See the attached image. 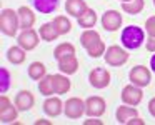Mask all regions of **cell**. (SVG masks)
<instances>
[{
  "mask_svg": "<svg viewBox=\"0 0 155 125\" xmlns=\"http://www.w3.org/2000/svg\"><path fill=\"white\" fill-rule=\"evenodd\" d=\"M45 74H47V68H45V65L40 64V62H34V64L28 67V75H30L34 80H42V78L45 77Z\"/></svg>",
  "mask_w": 155,
  "mask_h": 125,
  "instance_id": "484cf974",
  "label": "cell"
},
{
  "mask_svg": "<svg viewBox=\"0 0 155 125\" xmlns=\"http://www.w3.org/2000/svg\"><path fill=\"white\" fill-rule=\"evenodd\" d=\"M104 57H105V62L108 65H112V67H120V65H124L128 60V54L122 47H117V45L108 47L105 50Z\"/></svg>",
  "mask_w": 155,
  "mask_h": 125,
  "instance_id": "277c9868",
  "label": "cell"
},
{
  "mask_svg": "<svg viewBox=\"0 0 155 125\" xmlns=\"http://www.w3.org/2000/svg\"><path fill=\"white\" fill-rule=\"evenodd\" d=\"M105 112V100L102 97H88L85 102V113L88 117H102Z\"/></svg>",
  "mask_w": 155,
  "mask_h": 125,
  "instance_id": "ba28073f",
  "label": "cell"
},
{
  "mask_svg": "<svg viewBox=\"0 0 155 125\" xmlns=\"http://www.w3.org/2000/svg\"><path fill=\"white\" fill-rule=\"evenodd\" d=\"M18 22H20V28L27 30V28H32V25L35 24V14L30 10L28 7H20L18 8Z\"/></svg>",
  "mask_w": 155,
  "mask_h": 125,
  "instance_id": "2e32d148",
  "label": "cell"
},
{
  "mask_svg": "<svg viewBox=\"0 0 155 125\" xmlns=\"http://www.w3.org/2000/svg\"><path fill=\"white\" fill-rule=\"evenodd\" d=\"M54 55L57 60H60V58H65V57H70V55H75V47L72 44H60L57 48L54 50Z\"/></svg>",
  "mask_w": 155,
  "mask_h": 125,
  "instance_id": "d4e9b609",
  "label": "cell"
},
{
  "mask_svg": "<svg viewBox=\"0 0 155 125\" xmlns=\"http://www.w3.org/2000/svg\"><path fill=\"white\" fill-rule=\"evenodd\" d=\"M147 50L148 52H155V35H150L147 40Z\"/></svg>",
  "mask_w": 155,
  "mask_h": 125,
  "instance_id": "4dcf8cb0",
  "label": "cell"
},
{
  "mask_svg": "<svg viewBox=\"0 0 155 125\" xmlns=\"http://www.w3.org/2000/svg\"><path fill=\"white\" fill-rule=\"evenodd\" d=\"M150 67H152V72H155V54L152 55V58H150Z\"/></svg>",
  "mask_w": 155,
  "mask_h": 125,
  "instance_id": "e575fe53",
  "label": "cell"
},
{
  "mask_svg": "<svg viewBox=\"0 0 155 125\" xmlns=\"http://www.w3.org/2000/svg\"><path fill=\"white\" fill-rule=\"evenodd\" d=\"M54 25H55V28L58 30V34L60 35H64V34H68L70 32V20H68L65 15H58V17H55V20H54Z\"/></svg>",
  "mask_w": 155,
  "mask_h": 125,
  "instance_id": "4316f807",
  "label": "cell"
},
{
  "mask_svg": "<svg viewBox=\"0 0 155 125\" xmlns=\"http://www.w3.org/2000/svg\"><path fill=\"white\" fill-rule=\"evenodd\" d=\"M58 68H60L64 74H75V72L78 70V60L75 58V55L60 58V60H58Z\"/></svg>",
  "mask_w": 155,
  "mask_h": 125,
  "instance_id": "d6986e66",
  "label": "cell"
},
{
  "mask_svg": "<svg viewBox=\"0 0 155 125\" xmlns=\"http://www.w3.org/2000/svg\"><path fill=\"white\" fill-rule=\"evenodd\" d=\"M148 112H150V113L155 117V97L152 98L150 102H148Z\"/></svg>",
  "mask_w": 155,
  "mask_h": 125,
  "instance_id": "d6a6232c",
  "label": "cell"
},
{
  "mask_svg": "<svg viewBox=\"0 0 155 125\" xmlns=\"http://www.w3.org/2000/svg\"><path fill=\"white\" fill-rule=\"evenodd\" d=\"M120 38H122V44L125 45V48L134 50V48H138L142 44H143L145 34H143V30H142L140 27H137V25H128V27L124 28Z\"/></svg>",
  "mask_w": 155,
  "mask_h": 125,
  "instance_id": "7a4b0ae2",
  "label": "cell"
},
{
  "mask_svg": "<svg viewBox=\"0 0 155 125\" xmlns=\"http://www.w3.org/2000/svg\"><path fill=\"white\" fill-rule=\"evenodd\" d=\"M102 27L108 32H115L122 27V15L117 10H107L102 15Z\"/></svg>",
  "mask_w": 155,
  "mask_h": 125,
  "instance_id": "9c48e42d",
  "label": "cell"
},
{
  "mask_svg": "<svg viewBox=\"0 0 155 125\" xmlns=\"http://www.w3.org/2000/svg\"><path fill=\"white\" fill-rule=\"evenodd\" d=\"M17 110L18 108L10 104V100L5 97V94L0 97V120L4 122V123H8V122L15 120V117H17Z\"/></svg>",
  "mask_w": 155,
  "mask_h": 125,
  "instance_id": "30bf717a",
  "label": "cell"
},
{
  "mask_svg": "<svg viewBox=\"0 0 155 125\" xmlns=\"http://www.w3.org/2000/svg\"><path fill=\"white\" fill-rule=\"evenodd\" d=\"M128 78H130V82L134 85H137V87H147L148 84H150V70H148L147 67H143V65H137V67H134L130 70V74H128Z\"/></svg>",
  "mask_w": 155,
  "mask_h": 125,
  "instance_id": "5b68a950",
  "label": "cell"
},
{
  "mask_svg": "<svg viewBox=\"0 0 155 125\" xmlns=\"http://www.w3.org/2000/svg\"><path fill=\"white\" fill-rule=\"evenodd\" d=\"M38 35H40L44 40H47V42H52V40H55V38L58 37V30L55 28V25H54V22L52 24H44L40 27V30H38Z\"/></svg>",
  "mask_w": 155,
  "mask_h": 125,
  "instance_id": "44dd1931",
  "label": "cell"
},
{
  "mask_svg": "<svg viewBox=\"0 0 155 125\" xmlns=\"http://www.w3.org/2000/svg\"><path fill=\"white\" fill-rule=\"evenodd\" d=\"M142 98H143V92L140 90V87H137V85H127V87L122 90V100H124V104L127 105H138L142 102Z\"/></svg>",
  "mask_w": 155,
  "mask_h": 125,
  "instance_id": "52a82bcc",
  "label": "cell"
},
{
  "mask_svg": "<svg viewBox=\"0 0 155 125\" xmlns=\"http://www.w3.org/2000/svg\"><path fill=\"white\" fill-rule=\"evenodd\" d=\"M88 80H90L92 87L95 88H105L110 84V74H108L105 68H94L88 75Z\"/></svg>",
  "mask_w": 155,
  "mask_h": 125,
  "instance_id": "8fae6325",
  "label": "cell"
},
{
  "mask_svg": "<svg viewBox=\"0 0 155 125\" xmlns=\"http://www.w3.org/2000/svg\"><path fill=\"white\" fill-rule=\"evenodd\" d=\"M10 88V74L5 67L0 68V92L5 94V92Z\"/></svg>",
  "mask_w": 155,
  "mask_h": 125,
  "instance_id": "f1b7e54d",
  "label": "cell"
},
{
  "mask_svg": "<svg viewBox=\"0 0 155 125\" xmlns=\"http://www.w3.org/2000/svg\"><path fill=\"white\" fill-rule=\"evenodd\" d=\"M18 45L24 50H34L38 45V34L34 28H27L18 35Z\"/></svg>",
  "mask_w": 155,
  "mask_h": 125,
  "instance_id": "7c38bea8",
  "label": "cell"
},
{
  "mask_svg": "<svg viewBox=\"0 0 155 125\" xmlns=\"http://www.w3.org/2000/svg\"><path fill=\"white\" fill-rule=\"evenodd\" d=\"M38 90L42 92V95H52L54 92V84H52V75H45L38 84Z\"/></svg>",
  "mask_w": 155,
  "mask_h": 125,
  "instance_id": "83f0119b",
  "label": "cell"
},
{
  "mask_svg": "<svg viewBox=\"0 0 155 125\" xmlns=\"http://www.w3.org/2000/svg\"><path fill=\"white\" fill-rule=\"evenodd\" d=\"M127 123H128V125H143L145 122L142 120V118H138V117H134V118H132V120H128Z\"/></svg>",
  "mask_w": 155,
  "mask_h": 125,
  "instance_id": "1f68e13d",
  "label": "cell"
},
{
  "mask_svg": "<svg viewBox=\"0 0 155 125\" xmlns=\"http://www.w3.org/2000/svg\"><path fill=\"white\" fill-rule=\"evenodd\" d=\"M52 84H54V92L58 95L62 94H67L68 90H70L72 84L70 80H68L67 77H64V75H52Z\"/></svg>",
  "mask_w": 155,
  "mask_h": 125,
  "instance_id": "e0dca14e",
  "label": "cell"
},
{
  "mask_svg": "<svg viewBox=\"0 0 155 125\" xmlns=\"http://www.w3.org/2000/svg\"><path fill=\"white\" fill-rule=\"evenodd\" d=\"M7 58L10 64H15V65L24 64L25 62V50L22 47H10L7 52Z\"/></svg>",
  "mask_w": 155,
  "mask_h": 125,
  "instance_id": "7402d4cb",
  "label": "cell"
},
{
  "mask_svg": "<svg viewBox=\"0 0 155 125\" xmlns=\"http://www.w3.org/2000/svg\"><path fill=\"white\" fill-rule=\"evenodd\" d=\"M34 7L40 14H52L58 8V0H34Z\"/></svg>",
  "mask_w": 155,
  "mask_h": 125,
  "instance_id": "ac0fdd59",
  "label": "cell"
},
{
  "mask_svg": "<svg viewBox=\"0 0 155 125\" xmlns=\"http://www.w3.org/2000/svg\"><path fill=\"white\" fill-rule=\"evenodd\" d=\"M143 5H145L143 0H132V2H125V4H122V10H124L125 14L137 15V14H140V12L143 10Z\"/></svg>",
  "mask_w": 155,
  "mask_h": 125,
  "instance_id": "603a6c76",
  "label": "cell"
},
{
  "mask_svg": "<svg viewBox=\"0 0 155 125\" xmlns=\"http://www.w3.org/2000/svg\"><path fill=\"white\" fill-rule=\"evenodd\" d=\"M64 112L68 118H80L85 112V104L82 102V98L72 97L64 104Z\"/></svg>",
  "mask_w": 155,
  "mask_h": 125,
  "instance_id": "8992f818",
  "label": "cell"
},
{
  "mask_svg": "<svg viewBox=\"0 0 155 125\" xmlns=\"http://www.w3.org/2000/svg\"><path fill=\"white\" fill-rule=\"evenodd\" d=\"M80 42H82V45L87 48L88 55H90L92 58H98L105 54V44L95 30H90V28L85 30L80 37Z\"/></svg>",
  "mask_w": 155,
  "mask_h": 125,
  "instance_id": "6da1fadb",
  "label": "cell"
},
{
  "mask_svg": "<svg viewBox=\"0 0 155 125\" xmlns=\"http://www.w3.org/2000/svg\"><path fill=\"white\" fill-rule=\"evenodd\" d=\"M153 4H155V0H153Z\"/></svg>",
  "mask_w": 155,
  "mask_h": 125,
  "instance_id": "8d00e7d4",
  "label": "cell"
},
{
  "mask_svg": "<svg viewBox=\"0 0 155 125\" xmlns=\"http://www.w3.org/2000/svg\"><path fill=\"white\" fill-rule=\"evenodd\" d=\"M65 10H67L68 15L72 17H82L85 12L88 10L87 4H85L84 0H67V4H65Z\"/></svg>",
  "mask_w": 155,
  "mask_h": 125,
  "instance_id": "5bb4252c",
  "label": "cell"
},
{
  "mask_svg": "<svg viewBox=\"0 0 155 125\" xmlns=\"http://www.w3.org/2000/svg\"><path fill=\"white\" fill-rule=\"evenodd\" d=\"M18 25H20V22H18L17 12H14L12 8L2 10V14H0V30H2V34L7 35V37H14L17 34Z\"/></svg>",
  "mask_w": 155,
  "mask_h": 125,
  "instance_id": "3957f363",
  "label": "cell"
},
{
  "mask_svg": "<svg viewBox=\"0 0 155 125\" xmlns=\"http://www.w3.org/2000/svg\"><path fill=\"white\" fill-rule=\"evenodd\" d=\"M122 4H125V2H132V0H120Z\"/></svg>",
  "mask_w": 155,
  "mask_h": 125,
  "instance_id": "d590c367",
  "label": "cell"
},
{
  "mask_svg": "<svg viewBox=\"0 0 155 125\" xmlns=\"http://www.w3.org/2000/svg\"><path fill=\"white\" fill-rule=\"evenodd\" d=\"M34 102H35V98H34V95H32V92L22 90V92H18L17 97H15V107L20 112H25L30 107H34Z\"/></svg>",
  "mask_w": 155,
  "mask_h": 125,
  "instance_id": "4fadbf2b",
  "label": "cell"
},
{
  "mask_svg": "<svg viewBox=\"0 0 155 125\" xmlns=\"http://www.w3.org/2000/svg\"><path fill=\"white\" fill-rule=\"evenodd\" d=\"M115 117H117L118 123H127L128 120H132L134 117H138V112L134 108V105L132 107H118L117 108V113H115Z\"/></svg>",
  "mask_w": 155,
  "mask_h": 125,
  "instance_id": "ffe728a7",
  "label": "cell"
},
{
  "mask_svg": "<svg viewBox=\"0 0 155 125\" xmlns=\"http://www.w3.org/2000/svg\"><path fill=\"white\" fill-rule=\"evenodd\" d=\"M84 125H102V120H94L92 118V120H85Z\"/></svg>",
  "mask_w": 155,
  "mask_h": 125,
  "instance_id": "836d02e7",
  "label": "cell"
},
{
  "mask_svg": "<svg viewBox=\"0 0 155 125\" xmlns=\"http://www.w3.org/2000/svg\"><path fill=\"white\" fill-rule=\"evenodd\" d=\"M77 22H78V25H80V27H84L85 30H88V28L94 27L95 22H97V14H95L94 10H90V8H88V10L85 12L82 17L77 18Z\"/></svg>",
  "mask_w": 155,
  "mask_h": 125,
  "instance_id": "cb8c5ba5",
  "label": "cell"
},
{
  "mask_svg": "<svg viewBox=\"0 0 155 125\" xmlns=\"http://www.w3.org/2000/svg\"><path fill=\"white\" fill-rule=\"evenodd\" d=\"M44 110H45V113H47L48 117H58V115L62 113V110H64V104L60 102V98L50 97V98L45 100Z\"/></svg>",
  "mask_w": 155,
  "mask_h": 125,
  "instance_id": "9a60e30c",
  "label": "cell"
},
{
  "mask_svg": "<svg viewBox=\"0 0 155 125\" xmlns=\"http://www.w3.org/2000/svg\"><path fill=\"white\" fill-rule=\"evenodd\" d=\"M145 30L148 32V35H155V17L147 18V22H145Z\"/></svg>",
  "mask_w": 155,
  "mask_h": 125,
  "instance_id": "f546056e",
  "label": "cell"
}]
</instances>
